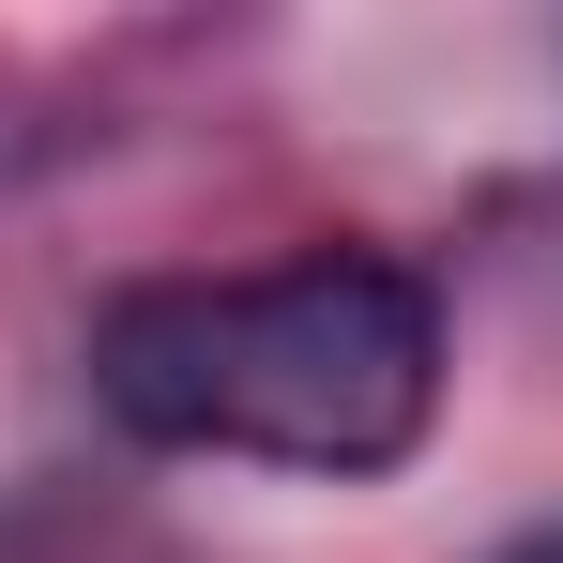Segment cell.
I'll use <instances>...</instances> for the list:
<instances>
[{"instance_id": "cell-1", "label": "cell", "mask_w": 563, "mask_h": 563, "mask_svg": "<svg viewBox=\"0 0 563 563\" xmlns=\"http://www.w3.org/2000/svg\"><path fill=\"white\" fill-rule=\"evenodd\" d=\"M92 411L168 457L396 472L442 411V305L411 260L366 244L275 275H153L92 320Z\"/></svg>"}, {"instance_id": "cell-2", "label": "cell", "mask_w": 563, "mask_h": 563, "mask_svg": "<svg viewBox=\"0 0 563 563\" xmlns=\"http://www.w3.org/2000/svg\"><path fill=\"white\" fill-rule=\"evenodd\" d=\"M503 563H563V533H533V549H503Z\"/></svg>"}]
</instances>
